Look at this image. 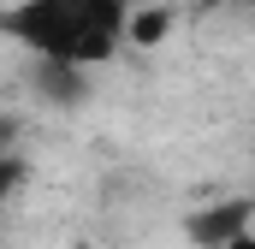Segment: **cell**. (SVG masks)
Here are the masks:
<instances>
[{"instance_id":"6da1fadb","label":"cell","mask_w":255,"mask_h":249,"mask_svg":"<svg viewBox=\"0 0 255 249\" xmlns=\"http://www.w3.org/2000/svg\"><path fill=\"white\" fill-rule=\"evenodd\" d=\"M130 0H12L6 6V36L36 65H65V71H101L119 60L130 42Z\"/></svg>"},{"instance_id":"7a4b0ae2","label":"cell","mask_w":255,"mask_h":249,"mask_svg":"<svg viewBox=\"0 0 255 249\" xmlns=\"http://www.w3.org/2000/svg\"><path fill=\"white\" fill-rule=\"evenodd\" d=\"M250 202L244 196H232V202H214V208H196L190 214V238L202 249H226V244H238L244 232H250Z\"/></svg>"},{"instance_id":"3957f363","label":"cell","mask_w":255,"mask_h":249,"mask_svg":"<svg viewBox=\"0 0 255 249\" xmlns=\"http://www.w3.org/2000/svg\"><path fill=\"white\" fill-rule=\"evenodd\" d=\"M166 30H172V12L166 6H136V18H130V42H142V48H154V42H166Z\"/></svg>"},{"instance_id":"277c9868","label":"cell","mask_w":255,"mask_h":249,"mask_svg":"<svg viewBox=\"0 0 255 249\" xmlns=\"http://www.w3.org/2000/svg\"><path fill=\"white\" fill-rule=\"evenodd\" d=\"M226 249H255V232H244V238H238V244H226Z\"/></svg>"}]
</instances>
